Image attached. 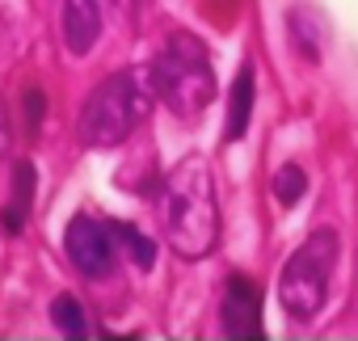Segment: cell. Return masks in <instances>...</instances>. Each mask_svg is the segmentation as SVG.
<instances>
[{
	"label": "cell",
	"mask_w": 358,
	"mask_h": 341,
	"mask_svg": "<svg viewBox=\"0 0 358 341\" xmlns=\"http://www.w3.org/2000/svg\"><path fill=\"white\" fill-rule=\"evenodd\" d=\"M164 236L186 261L207 257L220 240L215 173L203 156L182 160L164 182Z\"/></svg>",
	"instance_id": "6da1fadb"
},
{
	"label": "cell",
	"mask_w": 358,
	"mask_h": 341,
	"mask_svg": "<svg viewBox=\"0 0 358 341\" xmlns=\"http://www.w3.org/2000/svg\"><path fill=\"white\" fill-rule=\"evenodd\" d=\"M156 101V85H152V68H127L106 76L80 106L76 118V135L85 147H118L135 135V126L148 118Z\"/></svg>",
	"instance_id": "7a4b0ae2"
},
{
	"label": "cell",
	"mask_w": 358,
	"mask_h": 341,
	"mask_svg": "<svg viewBox=\"0 0 358 341\" xmlns=\"http://www.w3.org/2000/svg\"><path fill=\"white\" fill-rule=\"evenodd\" d=\"M152 85L156 97L177 118H199L215 101V68L207 55V43L190 30H173L152 59Z\"/></svg>",
	"instance_id": "3957f363"
},
{
	"label": "cell",
	"mask_w": 358,
	"mask_h": 341,
	"mask_svg": "<svg viewBox=\"0 0 358 341\" xmlns=\"http://www.w3.org/2000/svg\"><path fill=\"white\" fill-rule=\"evenodd\" d=\"M337 232L333 228H320L312 232L295 253L291 261L282 266V278H278V299H282V312L291 320H312L324 299H329V282H333V270H337Z\"/></svg>",
	"instance_id": "277c9868"
},
{
	"label": "cell",
	"mask_w": 358,
	"mask_h": 341,
	"mask_svg": "<svg viewBox=\"0 0 358 341\" xmlns=\"http://www.w3.org/2000/svg\"><path fill=\"white\" fill-rule=\"evenodd\" d=\"M64 249H68V261L85 274V278H106L114 270V232L101 228L97 219L89 215H76L64 232Z\"/></svg>",
	"instance_id": "5b68a950"
},
{
	"label": "cell",
	"mask_w": 358,
	"mask_h": 341,
	"mask_svg": "<svg viewBox=\"0 0 358 341\" xmlns=\"http://www.w3.org/2000/svg\"><path fill=\"white\" fill-rule=\"evenodd\" d=\"M220 320H224V337L232 341H257L262 337V291L253 278L232 274L220 299Z\"/></svg>",
	"instance_id": "8992f818"
},
{
	"label": "cell",
	"mask_w": 358,
	"mask_h": 341,
	"mask_svg": "<svg viewBox=\"0 0 358 341\" xmlns=\"http://www.w3.org/2000/svg\"><path fill=\"white\" fill-rule=\"evenodd\" d=\"M101 34L97 0H64V43L72 55H85Z\"/></svg>",
	"instance_id": "52a82bcc"
},
{
	"label": "cell",
	"mask_w": 358,
	"mask_h": 341,
	"mask_svg": "<svg viewBox=\"0 0 358 341\" xmlns=\"http://www.w3.org/2000/svg\"><path fill=\"white\" fill-rule=\"evenodd\" d=\"M253 101H257V72H253V64H241V72H236V80H232V97H228V126H224V135H228L232 143L249 131V122H253Z\"/></svg>",
	"instance_id": "ba28073f"
},
{
	"label": "cell",
	"mask_w": 358,
	"mask_h": 341,
	"mask_svg": "<svg viewBox=\"0 0 358 341\" xmlns=\"http://www.w3.org/2000/svg\"><path fill=\"white\" fill-rule=\"evenodd\" d=\"M30 198H34V164H30V160H17V164H13V203L0 211V224H5V232L17 236V232L26 228Z\"/></svg>",
	"instance_id": "9c48e42d"
},
{
	"label": "cell",
	"mask_w": 358,
	"mask_h": 341,
	"mask_svg": "<svg viewBox=\"0 0 358 341\" xmlns=\"http://www.w3.org/2000/svg\"><path fill=\"white\" fill-rule=\"evenodd\" d=\"M110 232H114V240L122 245V253H127L139 270H152V266H156V240H152V236L135 232L131 224H110Z\"/></svg>",
	"instance_id": "30bf717a"
},
{
	"label": "cell",
	"mask_w": 358,
	"mask_h": 341,
	"mask_svg": "<svg viewBox=\"0 0 358 341\" xmlns=\"http://www.w3.org/2000/svg\"><path fill=\"white\" fill-rule=\"evenodd\" d=\"M303 190H308V173H303L299 164H282L278 173L270 177V194H274L278 207H295L303 198Z\"/></svg>",
	"instance_id": "8fae6325"
},
{
	"label": "cell",
	"mask_w": 358,
	"mask_h": 341,
	"mask_svg": "<svg viewBox=\"0 0 358 341\" xmlns=\"http://www.w3.org/2000/svg\"><path fill=\"white\" fill-rule=\"evenodd\" d=\"M51 320H55V328L68 333V337H85V328H89L85 307H80L76 295H55V299H51Z\"/></svg>",
	"instance_id": "7c38bea8"
},
{
	"label": "cell",
	"mask_w": 358,
	"mask_h": 341,
	"mask_svg": "<svg viewBox=\"0 0 358 341\" xmlns=\"http://www.w3.org/2000/svg\"><path fill=\"white\" fill-rule=\"evenodd\" d=\"M291 38H295V51L303 55V59H320V43L316 38H308V17H303V9H295L291 13Z\"/></svg>",
	"instance_id": "4fadbf2b"
},
{
	"label": "cell",
	"mask_w": 358,
	"mask_h": 341,
	"mask_svg": "<svg viewBox=\"0 0 358 341\" xmlns=\"http://www.w3.org/2000/svg\"><path fill=\"white\" fill-rule=\"evenodd\" d=\"M43 118H47V97L38 89H26V126H30V135H38Z\"/></svg>",
	"instance_id": "5bb4252c"
},
{
	"label": "cell",
	"mask_w": 358,
	"mask_h": 341,
	"mask_svg": "<svg viewBox=\"0 0 358 341\" xmlns=\"http://www.w3.org/2000/svg\"><path fill=\"white\" fill-rule=\"evenodd\" d=\"M9 143H13V135H9V110H5V101H0V156L9 152Z\"/></svg>",
	"instance_id": "9a60e30c"
}]
</instances>
